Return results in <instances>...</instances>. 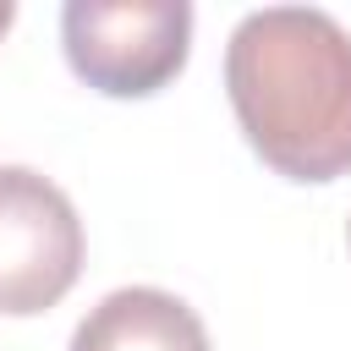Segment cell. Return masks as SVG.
Masks as SVG:
<instances>
[{"label":"cell","instance_id":"cell-1","mask_svg":"<svg viewBox=\"0 0 351 351\" xmlns=\"http://www.w3.org/2000/svg\"><path fill=\"white\" fill-rule=\"evenodd\" d=\"M225 93L274 176L318 186L351 170V33L329 11H247L225 44Z\"/></svg>","mask_w":351,"mask_h":351},{"label":"cell","instance_id":"cell-2","mask_svg":"<svg viewBox=\"0 0 351 351\" xmlns=\"http://www.w3.org/2000/svg\"><path fill=\"white\" fill-rule=\"evenodd\" d=\"M66 66L104 99H148L181 77L192 49L186 0H66Z\"/></svg>","mask_w":351,"mask_h":351},{"label":"cell","instance_id":"cell-3","mask_svg":"<svg viewBox=\"0 0 351 351\" xmlns=\"http://www.w3.org/2000/svg\"><path fill=\"white\" fill-rule=\"evenodd\" d=\"M82 274V219L71 197L27 170L0 165V313H49Z\"/></svg>","mask_w":351,"mask_h":351},{"label":"cell","instance_id":"cell-4","mask_svg":"<svg viewBox=\"0 0 351 351\" xmlns=\"http://www.w3.org/2000/svg\"><path fill=\"white\" fill-rule=\"evenodd\" d=\"M71 351H208L203 318L159 291V285H121L71 329Z\"/></svg>","mask_w":351,"mask_h":351},{"label":"cell","instance_id":"cell-5","mask_svg":"<svg viewBox=\"0 0 351 351\" xmlns=\"http://www.w3.org/2000/svg\"><path fill=\"white\" fill-rule=\"evenodd\" d=\"M11 22H16V5H11V0H0V38H5V27H11Z\"/></svg>","mask_w":351,"mask_h":351},{"label":"cell","instance_id":"cell-6","mask_svg":"<svg viewBox=\"0 0 351 351\" xmlns=\"http://www.w3.org/2000/svg\"><path fill=\"white\" fill-rule=\"evenodd\" d=\"M346 236H351V230H346Z\"/></svg>","mask_w":351,"mask_h":351}]
</instances>
